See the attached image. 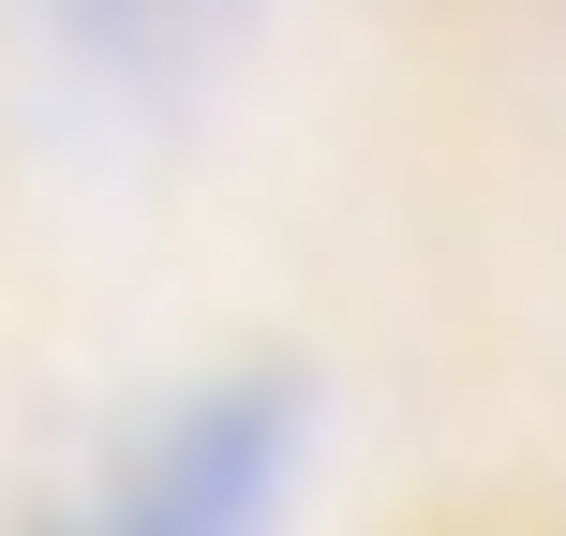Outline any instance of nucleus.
I'll return each mask as SVG.
<instances>
[{"label":"nucleus","mask_w":566,"mask_h":536,"mask_svg":"<svg viewBox=\"0 0 566 536\" xmlns=\"http://www.w3.org/2000/svg\"><path fill=\"white\" fill-rule=\"evenodd\" d=\"M269 462H283L269 402H195V418H165V448L119 477V507H135V522H224V507L269 492Z\"/></svg>","instance_id":"1"},{"label":"nucleus","mask_w":566,"mask_h":536,"mask_svg":"<svg viewBox=\"0 0 566 536\" xmlns=\"http://www.w3.org/2000/svg\"><path fill=\"white\" fill-rule=\"evenodd\" d=\"M75 15L90 60H119V75H165V60H195L209 30H224V0H60Z\"/></svg>","instance_id":"2"}]
</instances>
